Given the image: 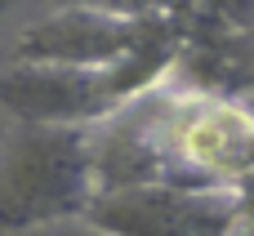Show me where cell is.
Masks as SVG:
<instances>
[{
    "mask_svg": "<svg viewBox=\"0 0 254 236\" xmlns=\"http://www.w3.org/2000/svg\"><path fill=\"white\" fill-rule=\"evenodd\" d=\"M246 103H250V112H254V94H250V98H246Z\"/></svg>",
    "mask_w": 254,
    "mask_h": 236,
    "instance_id": "52a82bcc",
    "label": "cell"
},
{
    "mask_svg": "<svg viewBox=\"0 0 254 236\" xmlns=\"http://www.w3.org/2000/svg\"><path fill=\"white\" fill-rule=\"evenodd\" d=\"M156 9H45L13 36V62L31 67H71V71H112L147 36Z\"/></svg>",
    "mask_w": 254,
    "mask_h": 236,
    "instance_id": "7a4b0ae2",
    "label": "cell"
},
{
    "mask_svg": "<svg viewBox=\"0 0 254 236\" xmlns=\"http://www.w3.org/2000/svg\"><path fill=\"white\" fill-rule=\"evenodd\" d=\"M0 134H4V125H0Z\"/></svg>",
    "mask_w": 254,
    "mask_h": 236,
    "instance_id": "ba28073f",
    "label": "cell"
},
{
    "mask_svg": "<svg viewBox=\"0 0 254 236\" xmlns=\"http://www.w3.org/2000/svg\"><path fill=\"white\" fill-rule=\"evenodd\" d=\"M237 192H196V187H116L98 192L89 223L112 236H228Z\"/></svg>",
    "mask_w": 254,
    "mask_h": 236,
    "instance_id": "277c9868",
    "label": "cell"
},
{
    "mask_svg": "<svg viewBox=\"0 0 254 236\" xmlns=\"http://www.w3.org/2000/svg\"><path fill=\"white\" fill-rule=\"evenodd\" d=\"M98 196L94 129L4 125L0 134V236H27L85 219Z\"/></svg>",
    "mask_w": 254,
    "mask_h": 236,
    "instance_id": "6da1fadb",
    "label": "cell"
},
{
    "mask_svg": "<svg viewBox=\"0 0 254 236\" xmlns=\"http://www.w3.org/2000/svg\"><path fill=\"white\" fill-rule=\"evenodd\" d=\"M129 89L112 71H71V67H31L9 62L0 71V112L13 125L36 129H94L121 107H129Z\"/></svg>",
    "mask_w": 254,
    "mask_h": 236,
    "instance_id": "3957f363",
    "label": "cell"
},
{
    "mask_svg": "<svg viewBox=\"0 0 254 236\" xmlns=\"http://www.w3.org/2000/svg\"><path fill=\"white\" fill-rule=\"evenodd\" d=\"M9 13H13V9H9V4H0V22H4V18H9Z\"/></svg>",
    "mask_w": 254,
    "mask_h": 236,
    "instance_id": "8992f818",
    "label": "cell"
},
{
    "mask_svg": "<svg viewBox=\"0 0 254 236\" xmlns=\"http://www.w3.org/2000/svg\"><path fill=\"white\" fill-rule=\"evenodd\" d=\"M27 236H112V232L94 228L89 219H71V223H54V228H40V232H27Z\"/></svg>",
    "mask_w": 254,
    "mask_h": 236,
    "instance_id": "5b68a950",
    "label": "cell"
}]
</instances>
